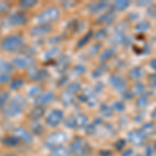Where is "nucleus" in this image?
<instances>
[{"mask_svg": "<svg viewBox=\"0 0 156 156\" xmlns=\"http://www.w3.org/2000/svg\"><path fill=\"white\" fill-rule=\"evenodd\" d=\"M73 72L77 75H82L85 72V67L82 66V65H76V66H74V68H73Z\"/></svg>", "mask_w": 156, "mask_h": 156, "instance_id": "41", "label": "nucleus"}, {"mask_svg": "<svg viewBox=\"0 0 156 156\" xmlns=\"http://www.w3.org/2000/svg\"><path fill=\"white\" fill-rule=\"evenodd\" d=\"M45 115H46V108L34 105V107L27 112L26 118L29 123L30 122H40L42 119H44Z\"/></svg>", "mask_w": 156, "mask_h": 156, "instance_id": "14", "label": "nucleus"}, {"mask_svg": "<svg viewBox=\"0 0 156 156\" xmlns=\"http://www.w3.org/2000/svg\"><path fill=\"white\" fill-rule=\"evenodd\" d=\"M143 74H144V71H143V69L140 67H135L129 71L130 78H132V79H134V80H137V79H140V78H142Z\"/></svg>", "mask_w": 156, "mask_h": 156, "instance_id": "30", "label": "nucleus"}, {"mask_svg": "<svg viewBox=\"0 0 156 156\" xmlns=\"http://www.w3.org/2000/svg\"><path fill=\"white\" fill-rule=\"evenodd\" d=\"M27 128L34 136L37 137H43L46 134V125L42 124L41 122H30L28 123Z\"/></svg>", "mask_w": 156, "mask_h": 156, "instance_id": "16", "label": "nucleus"}, {"mask_svg": "<svg viewBox=\"0 0 156 156\" xmlns=\"http://www.w3.org/2000/svg\"><path fill=\"white\" fill-rule=\"evenodd\" d=\"M146 134L142 130H133V131L129 132L128 134V138L129 140L135 146H140L143 144V142L145 140Z\"/></svg>", "mask_w": 156, "mask_h": 156, "instance_id": "19", "label": "nucleus"}, {"mask_svg": "<svg viewBox=\"0 0 156 156\" xmlns=\"http://www.w3.org/2000/svg\"><path fill=\"white\" fill-rule=\"evenodd\" d=\"M26 78H25L24 75L21 74H15L14 77L12 78L11 82L7 84L6 89L9 90V92H15L18 93L20 92L26 84Z\"/></svg>", "mask_w": 156, "mask_h": 156, "instance_id": "13", "label": "nucleus"}, {"mask_svg": "<svg viewBox=\"0 0 156 156\" xmlns=\"http://www.w3.org/2000/svg\"><path fill=\"white\" fill-rule=\"evenodd\" d=\"M48 156H71V153H70L68 147L62 146V147H57L55 149L50 150Z\"/></svg>", "mask_w": 156, "mask_h": 156, "instance_id": "24", "label": "nucleus"}, {"mask_svg": "<svg viewBox=\"0 0 156 156\" xmlns=\"http://www.w3.org/2000/svg\"><path fill=\"white\" fill-rule=\"evenodd\" d=\"M64 125L68 129H77V123H76L75 115H69V117L65 118Z\"/></svg>", "mask_w": 156, "mask_h": 156, "instance_id": "27", "label": "nucleus"}, {"mask_svg": "<svg viewBox=\"0 0 156 156\" xmlns=\"http://www.w3.org/2000/svg\"><path fill=\"white\" fill-rule=\"evenodd\" d=\"M28 108L27 98L21 94H16L12 96L9 104L2 110L1 114L6 119H16L24 114Z\"/></svg>", "mask_w": 156, "mask_h": 156, "instance_id": "2", "label": "nucleus"}, {"mask_svg": "<svg viewBox=\"0 0 156 156\" xmlns=\"http://www.w3.org/2000/svg\"><path fill=\"white\" fill-rule=\"evenodd\" d=\"M14 3L11 1H0V17L4 18L12 11Z\"/></svg>", "mask_w": 156, "mask_h": 156, "instance_id": "23", "label": "nucleus"}, {"mask_svg": "<svg viewBox=\"0 0 156 156\" xmlns=\"http://www.w3.org/2000/svg\"><path fill=\"white\" fill-rule=\"evenodd\" d=\"M145 92V87L142 83H136L134 87V93H137V94H143Z\"/></svg>", "mask_w": 156, "mask_h": 156, "instance_id": "44", "label": "nucleus"}, {"mask_svg": "<svg viewBox=\"0 0 156 156\" xmlns=\"http://www.w3.org/2000/svg\"><path fill=\"white\" fill-rule=\"evenodd\" d=\"M44 92V87H42L41 83H34L30 87H28V89L26 90V98L30 100H36L39 98L40 95Z\"/></svg>", "mask_w": 156, "mask_h": 156, "instance_id": "18", "label": "nucleus"}, {"mask_svg": "<svg viewBox=\"0 0 156 156\" xmlns=\"http://www.w3.org/2000/svg\"><path fill=\"white\" fill-rule=\"evenodd\" d=\"M109 83L118 92H124L127 87V82L121 75H112L109 78Z\"/></svg>", "mask_w": 156, "mask_h": 156, "instance_id": "17", "label": "nucleus"}, {"mask_svg": "<svg viewBox=\"0 0 156 156\" xmlns=\"http://www.w3.org/2000/svg\"><path fill=\"white\" fill-rule=\"evenodd\" d=\"M11 98H12L11 92L6 87L5 89H0V112H2V110L9 104Z\"/></svg>", "mask_w": 156, "mask_h": 156, "instance_id": "20", "label": "nucleus"}, {"mask_svg": "<svg viewBox=\"0 0 156 156\" xmlns=\"http://www.w3.org/2000/svg\"><path fill=\"white\" fill-rule=\"evenodd\" d=\"M71 156H89L92 152V148L87 142L82 137L76 136L72 140L68 146Z\"/></svg>", "mask_w": 156, "mask_h": 156, "instance_id": "7", "label": "nucleus"}, {"mask_svg": "<svg viewBox=\"0 0 156 156\" xmlns=\"http://www.w3.org/2000/svg\"><path fill=\"white\" fill-rule=\"evenodd\" d=\"M65 120V112L59 108H53L44 118V122L46 127L51 129H56Z\"/></svg>", "mask_w": 156, "mask_h": 156, "instance_id": "8", "label": "nucleus"}, {"mask_svg": "<svg viewBox=\"0 0 156 156\" xmlns=\"http://www.w3.org/2000/svg\"><path fill=\"white\" fill-rule=\"evenodd\" d=\"M68 134L62 130H54V131L48 133L44 138V147L49 151L55 149L57 147H62L67 143Z\"/></svg>", "mask_w": 156, "mask_h": 156, "instance_id": "4", "label": "nucleus"}, {"mask_svg": "<svg viewBox=\"0 0 156 156\" xmlns=\"http://www.w3.org/2000/svg\"><path fill=\"white\" fill-rule=\"evenodd\" d=\"M152 115H153V117H154V118H156V108H155V109H154V112H153Z\"/></svg>", "mask_w": 156, "mask_h": 156, "instance_id": "53", "label": "nucleus"}, {"mask_svg": "<svg viewBox=\"0 0 156 156\" xmlns=\"http://www.w3.org/2000/svg\"><path fill=\"white\" fill-rule=\"evenodd\" d=\"M138 4H149V1H143V2H138Z\"/></svg>", "mask_w": 156, "mask_h": 156, "instance_id": "52", "label": "nucleus"}, {"mask_svg": "<svg viewBox=\"0 0 156 156\" xmlns=\"http://www.w3.org/2000/svg\"><path fill=\"white\" fill-rule=\"evenodd\" d=\"M150 66L152 67L153 70H156V58H153L150 62Z\"/></svg>", "mask_w": 156, "mask_h": 156, "instance_id": "49", "label": "nucleus"}, {"mask_svg": "<svg viewBox=\"0 0 156 156\" xmlns=\"http://www.w3.org/2000/svg\"><path fill=\"white\" fill-rule=\"evenodd\" d=\"M3 19L4 24H6L9 28H21V27L26 26L29 22V18L27 17V15L21 9L12 11Z\"/></svg>", "mask_w": 156, "mask_h": 156, "instance_id": "5", "label": "nucleus"}, {"mask_svg": "<svg viewBox=\"0 0 156 156\" xmlns=\"http://www.w3.org/2000/svg\"><path fill=\"white\" fill-rule=\"evenodd\" d=\"M115 54V48H108L105 49L104 51L102 52V54L100 55V60L101 62H104V60H108L110 59L112 56Z\"/></svg>", "mask_w": 156, "mask_h": 156, "instance_id": "32", "label": "nucleus"}, {"mask_svg": "<svg viewBox=\"0 0 156 156\" xmlns=\"http://www.w3.org/2000/svg\"><path fill=\"white\" fill-rule=\"evenodd\" d=\"M130 5V2L127 0H118L114 3V7L117 11H125Z\"/></svg>", "mask_w": 156, "mask_h": 156, "instance_id": "35", "label": "nucleus"}, {"mask_svg": "<svg viewBox=\"0 0 156 156\" xmlns=\"http://www.w3.org/2000/svg\"><path fill=\"white\" fill-rule=\"evenodd\" d=\"M15 74L12 73H0V89H5L7 84L11 82Z\"/></svg>", "mask_w": 156, "mask_h": 156, "instance_id": "26", "label": "nucleus"}, {"mask_svg": "<svg viewBox=\"0 0 156 156\" xmlns=\"http://www.w3.org/2000/svg\"><path fill=\"white\" fill-rule=\"evenodd\" d=\"M114 18H115V14L112 12H106L105 15H103L99 18V22L101 23H110V22L114 21Z\"/></svg>", "mask_w": 156, "mask_h": 156, "instance_id": "37", "label": "nucleus"}, {"mask_svg": "<svg viewBox=\"0 0 156 156\" xmlns=\"http://www.w3.org/2000/svg\"><path fill=\"white\" fill-rule=\"evenodd\" d=\"M55 99H56V95H55L54 92H52V90H44L39 96V98L34 101V105L46 107L47 105L54 102Z\"/></svg>", "mask_w": 156, "mask_h": 156, "instance_id": "12", "label": "nucleus"}, {"mask_svg": "<svg viewBox=\"0 0 156 156\" xmlns=\"http://www.w3.org/2000/svg\"><path fill=\"white\" fill-rule=\"evenodd\" d=\"M0 144L3 146L5 149H16L21 146V143L16 136L9 133V134H4L3 136L0 138Z\"/></svg>", "mask_w": 156, "mask_h": 156, "instance_id": "15", "label": "nucleus"}, {"mask_svg": "<svg viewBox=\"0 0 156 156\" xmlns=\"http://www.w3.org/2000/svg\"><path fill=\"white\" fill-rule=\"evenodd\" d=\"M108 6V2L107 1H99V2H92L87 5L89 12L92 14H97V12L103 11Z\"/></svg>", "mask_w": 156, "mask_h": 156, "instance_id": "21", "label": "nucleus"}, {"mask_svg": "<svg viewBox=\"0 0 156 156\" xmlns=\"http://www.w3.org/2000/svg\"><path fill=\"white\" fill-rule=\"evenodd\" d=\"M12 134L14 136H16L20 140L21 145L23 146H30L34 144V136L31 134V132L29 131V129L26 126L23 125H18V126L14 127L12 130Z\"/></svg>", "mask_w": 156, "mask_h": 156, "instance_id": "9", "label": "nucleus"}, {"mask_svg": "<svg viewBox=\"0 0 156 156\" xmlns=\"http://www.w3.org/2000/svg\"><path fill=\"white\" fill-rule=\"evenodd\" d=\"M66 90L68 93H70V94L75 96V95H77L81 90V85H80V83H78V82H72V83L67 85Z\"/></svg>", "mask_w": 156, "mask_h": 156, "instance_id": "29", "label": "nucleus"}, {"mask_svg": "<svg viewBox=\"0 0 156 156\" xmlns=\"http://www.w3.org/2000/svg\"><path fill=\"white\" fill-rule=\"evenodd\" d=\"M150 85L152 87H156V76H154V75H153V76L150 78Z\"/></svg>", "mask_w": 156, "mask_h": 156, "instance_id": "48", "label": "nucleus"}, {"mask_svg": "<svg viewBox=\"0 0 156 156\" xmlns=\"http://www.w3.org/2000/svg\"><path fill=\"white\" fill-rule=\"evenodd\" d=\"M148 104V99L145 96H142L137 101V106H145Z\"/></svg>", "mask_w": 156, "mask_h": 156, "instance_id": "46", "label": "nucleus"}, {"mask_svg": "<svg viewBox=\"0 0 156 156\" xmlns=\"http://www.w3.org/2000/svg\"><path fill=\"white\" fill-rule=\"evenodd\" d=\"M103 32H106V31H105L104 29H102V30H100L99 32H97V34H96V37H104V36L102 34Z\"/></svg>", "mask_w": 156, "mask_h": 156, "instance_id": "50", "label": "nucleus"}, {"mask_svg": "<svg viewBox=\"0 0 156 156\" xmlns=\"http://www.w3.org/2000/svg\"><path fill=\"white\" fill-rule=\"evenodd\" d=\"M24 76L27 80H30L34 83H41L49 77V73L44 68H39L36 66L25 72Z\"/></svg>", "mask_w": 156, "mask_h": 156, "instance_id": "10", "label": "nucleus"}, {"mask_svg": "<svg viewBox=\"0 0 156 156\" xmlns=\"http://www.w3.org/2000/svg\"><path fill=\"white\" fill-rule=\"evenodd\" d=\"M114 109L117 110L119 112H122L125 110V104L123 103V101H115L114 103Z\"/></svg>", "mask_w": 156, "mask_h": 156, "instance_id": "40", "label": "nucleus"}, {"mask_svg": "<svg viewBox=\"0 0 156 156\" xmlns=\"http://www.w3.org/2000/svg\"><path fill=\"white\" fill-rule=\"evenodd\" d=\"M149 26H150L149 22H147V21H142V22H140V23H138V24L136 25L135 29H136L137 31H146V30L149 29Z\"/></svg>", "mask_w": 156, "mask_h": 156, "instance_id": "39", "label": "nucleus"}, {"mask_svg": "<svg viewBox=\"0 0 156 156\" xmlns=\"http://www.w3.org/2000/svg\"><path fill=\"white\" fill-rule=\"evenodd\" d=\"M3 25H4V19L2 18V17H0V32H1V29H2V27H3Z\"/></svg>", "mask_w": 156, "mask_h": 156, "instance_id": "51", "label": "nucleus"}, {"mask_svg": "<svg viewBox=\"0 0 156 156\" xmlns=\"http://www.w3.org/2000/svg\"><path fill=\"white\" fill-rule=\"evenodd\" d=\"M37 4H39V1H37V0H21L17 3V5L21 11H23V9L26 11V9H34Z\"/></svg>", "mask_w": 156, "mask_h": 156, "instance_id": "25", "label": "nucleus"}, {"mask_svg": "<svg viewBox=\"0 0 156 156\" xmlns=\"http://www.w3.org/2000/svg\"><path fill=\"white\" fill-rule=\"evenodd\" d=\"M58 53H59V48H57V47H52L51 49L47 50V52H45L44 57H45V59H52V58H55V57L58 55Z\"/></svg>", "mask_w": 156, "mask_h": 156, "instance_id": "34", "label": "nucleus"}, {"mask_svg": "<svg viewBox=\"0 0 156 156\" xmlns=\"http://www.w3.org/2000/svg\"><path fill=\"white\" fill-rule=\"evenodd\" d=\"M85 131H87V133L89 135H93L95 133V131H96V126H95L94 124H90V125L87 124V126L85 127Z\"/></svg>", "mask_w": 156, "mask_h": 156, "instance_id": "42", "label": "nucleus"}, {"mask_svg": "<svg viewBox=\"0 0 156 156\" xmlns=\"http://www.w3.org/2000/svg\"><path fill=\"white\" fill-rule=\"evenodd\" d=\"M29 36L32 37H44L53 31V27L50 24H36L29 28Z\"/></svg>", "mask_w": 156, "mask_h": 156, "instance_id": "11", "label": "nucleus"}, {"mask_svg": "<svg viewBox=\"0 0 156 156\" xmlns=\"http://www.w3.org/2000/svg\"><path fill=\"white\" fill-rule=\"evenodd\" d=\"M100 112H102L103 115H105V117H110L112 114H114V109H112V107H109L108 105L106 104H103L101 108H100Z\"/></svg>", "mask_w": 156, "mask_h": 156, "instance_id": "38", "label": "nucleus"}, {"mask_svg": "<svg viewBox=\"0 0 156 156\" xmlns=\"http://www.w3.org/2000/svg\"><path fill=\"white\" fill-rule=\"evenodd\" d=\"M11 62L15 68V71L18 72H26L37 65V59L34 56H28L22 53L12 55Z\"/></svg>", "mask_w": 156, "mask_h": 156, "instance_id": "6", "label": "nucleus"}, {"mask_svg": "<svg viewBox=\"0 0 156 156\" xmlns=\"http://www.w3.org/2000/svg\"><path fill=\"white\" fill-rule=\"evenodd\" d=\"M57 70L60 72H64L65 70L67 69L68 66H69V64H70V60L68 57L66 56H64L62 58H58L57 59Z\"/></svg>", "mask_w": 156, "mask_h": 156, "instance_id": "31", "label": "nucleus"}, {"mask_svg": "<svg viewBox=\"0 0 156 156\" xmlns=\"http://www.w3.org/2000/svg\"><path fill=\"white\" fill-rule=\"evenodd\" d=\"M15 68L11 62V60L0 58V73H12L15 74Z\"/></svg>", "mask_w": 156, "mask_h": 156, "instance_id": "22", "label": "nucleus"}, {"mask_svg": "<svg viewBox=\"0 0 156 156\" xmlns=\"http://www.w3.org/2000/svg\"><path fill=\"white\" fill-rule=\"evenodd\" d=\"M75 118H76L77 129L87 126V122H89V120H87V115H84L83 114H78V115H75Z\"/></svg>", "mask_w": 156, "mask_h": 156, "instance_id": "28", "label": "nucleus"}, {"mask_svg": "<svg viewBox=\"0 0 156 156\" xmlns=\"http://www.w3.org/2000/svg\"><path fill=\"white\" fill-rule=\"evenodd\" d=\"M73 98H74V95L70 94V93H68L67 90H65L64 93L62 94L60 99H62V102L64 103L65 105H71L73 103Z\"/></svg>", "mask_w": 156, "mask_h": 156, "instance_id": "33", "label": "nucleus"}, {"mask_svg": "<svg viewBox=\"0 0 156 156\" xmlns=\"http://www.w3.org/2000/svg\"><path fill=\"white\" fill-rule=\"evenodd\" d=\"M2 156H19L18 153L15 152V151H6V152H4Z\"/></svg>", "mask_w": 156, "mask_h": 156, "instance_id": "47", "label": "nucleus"}, {"mask_svg": "<svg viewBox=\"0 0 156 156\" xmlns=\"http://www.w3.org/2000/svg\"><path fill=\"white\" fill-rule=\"evenodd\" d=\"M104 72H105V69H102V67H99V68H97L94 72H93V76H94L95 78L100 77Z\"/></svg>", "mask_w": 156, "mask_h": 156, "instance_id": "45", "label": "nucleus"}, {"mask_svg": "<svg viewBox=\"0 0 156 156\" xmlns=\"http://www.w3.org/2000/svg\"><path fill=\"white\" fill-rule=\"evenodd\" d=\"M148 15H149L150 17H152V18H156V4H153V5H151L149 9H148Z\"/></svg>", "mask_w": 156, "mask_h": 156, "instance_id": "43", "label": "nucleus"}, {"mask_svg": "<svg viewBox=\"0 0 156 156\" xmlns=\"http://www.w3.org/2000/svg\"><path fill=\"white\" fill-rule=\"evenodd\" d=\"M60 9L59 7L51 5L46 7L45 9H43L34 17V21L37 22V24H50L51 25L54 22L58 21L60 18Z\"/></svg>", "mask_w": 156, "mask_h": 156, "instance_id": "3", "label": "nucleus"}, {"mask_svg": "<svg viewBox=\"0 0 156 156\" xmlns=\"http://www.w3.org/2000/svg\"><path fill=\"white\" fill-rule=\"evenodd\" d=\"M90 37H92V31H89L87 32V34H84L83 37H81V39L78 41L77 43V48H82V47H84L85 45L87 44V43L90 42Z\"/></svg>", "mask_w": 156, "mask_h": 156, "instance_id": "36", "label": "nucleus"}, {"mask_svg": "<svg viewBox=\"0 0 156 156\" xmlns=\"http://www.w3.org/2000/svg\"><path fill=\"white\" fill-rule=\"evenodd\" d=\"M26 47L25 37L20 31L6 34L0 41V51L7 54H20Z\"/></svg>", "mask_w": 156, "mask_h": 156, "instance_id": "1", "label": "nucleus"}]
</instances>
